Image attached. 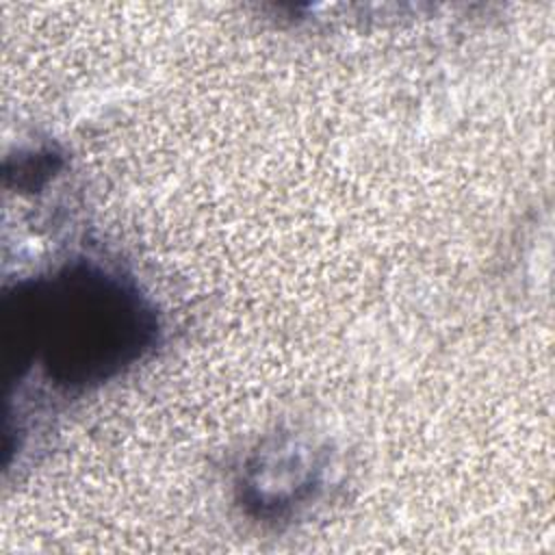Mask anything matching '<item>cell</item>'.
Returning a JSON list of instances; mask_svg holds the SVG:
<instances>
[{
  "label": "cell",
  "mask_w": 555,
  "mask_h": 555,
  "mask_svg": "<svg viewBox=\"0 0 555 555\" xmlns=\"http://www.w3.org/2000/svg\"><path fill=\"white\" fill-rule=\"evenodd\" d=\"M4 321V332L17 336L7 345L17 349V364L41 356L48 377L67 388L119 373L156 332L154 312L130 284L87 264L7 295Z\"/></svg>",
  "instance_id": "cell-1"
}]
</instances>
